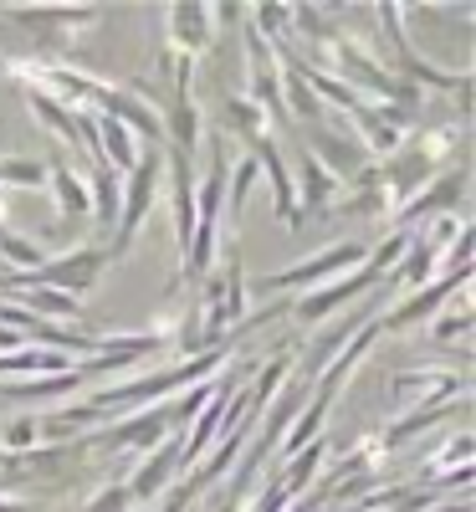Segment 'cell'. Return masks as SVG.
Returning <instances> with one entry per match:
<instances>
[{"instance_id":"1","label":"cell","mask_w":476,"mask_h":512,"mask_svg":"<svg viewBox=\"0 0 476 512\" xmlns=\"http://www.w3.org/2000/svg\"><path fill=\"white\" fill-rule=\"evenodd\" d=\"M159 175H164V159H149V154L128 169V185L118 190L123 200H118V241H113V256H123L128 246H134V236H139V226L149 216V205L159 200Z\"/></svg>"},{"instance_id":"2","label":"cell","mask_w":476,"mask_h":512,"mask_svg":"<svg viewBox=\"0 0 476 512\" xmlns=\"http://www.w3.org/2000/svg\"><path fill=\"white\" fill-rule=\"evenodd\" d=\"M103 262H108L103 246H82V251H72V256H57V262H47L36 277H26L21 287H52V292H62V297H72V303H77V297L98 282Z\"/></svg>"},{"instance_id":"3","label":"cell","mask_w":476,"mask_h":512,"mask_svg":"<svg viewBox=\"0 0 476 512\" xmlns=\"http://www.w3.org/2000/svg\"><path fill=\"white\" fill-rule=\"evenodd\" d=\"M364 256H369V251H364V241H343V246H333V251H323V256H308V262H297V267L277 272V277H272V287H277V292H297V287H318V282L338 277L343 267H359Z\"/></svg>"},{"instance_id":"4","label":"cell","mask_w":476,"mask_h":512,"mask_svg":"<svg viewBox=\"0 0 476 512\" xmlns=\"http://www.w3.org/2000/svg\"><path fill=\"white\" fill-rule=\"evenodd\" d=\"M302 149H308L318 164L328 159V175H333V180H354V175H364V159H369L349 134H333V128H323V123H313V134H308V144H302Z\"/></svg>"},{"instance_id":"5","label":"cell","mask_w":476,"mask_h":512,"mask_svg":"<svg viewBox=\"0 0 476 512\" xmlns=\"http://www.w3.org/2000/svg\"><path fill=\"white\" fill-rule=\"evenodd\" d=\"M379 282V272L364 262V272L359 277H338V282H328V287H313L308 297H302V303H297V318L302 323H323L333 308H343V303H349V297H359V292H369Z\"/></svg>"},{"instance_id":"6","label":"cell","mask_w":476,"mask_h":512,"mask_svg":"<svg viewBox=\"0 0 476 512\" xmlns=\"http://www.w3.org/2000/svg\"><path fill=\"white\" fill-rule=\"evenodd\" d=\"M169 425H175L169 405H149L144 415L113 425V436H108V441H113V446H134V451H154V446H164V441H169Z\"/></svg>"},{"instance_id":"7","label":"cell","mask_w":476,"mask_h":512,"mask_svg":"<svg viewBox=\"0 0 476 512\" xmlns=\"http://www.w3.org/2000/svg\"><path fill=\"white\" fill-rule=\"evenodd\" d=\"M246 308V297H241V267H236V256H231V272H215L210 287H205V323L210 328H226L236 323Z\"/></svg>"},{"instance_id":"8","label":"cell","mask_w":476,"mask_h":512,"mask_svg":"<svg viewBox=\"0 0 476 512\" xmlns=\"http://www.w3.org/2000/svg\"><path fill=\"white\" fill-rule=\"evenodd\" d=\"M461 282H466V272H451L446 282H436V287H425V292H415L405 308H395L379 328H410V323H420V318H436L441 308H446V297H456L461 292Z\"/></svg>"},{"instance_id":"9","label":"cell","mask_w":476,"mask_h":512,"mask_svg":"<svg viewBox=\"0 0 476 512\" xmlns=\"http://www.w3.org/2000/svg\"><path fill=\"white\" fill-rule=\"evenodd\" d=\"M180 456H185V446L175 441V436H169L164 446H154V456L139 466V472H134V482H128V497H154V492H164V482L169 477H175V466H180Z\"/></svg>"},{"instance_id":"10","label":"cell","mask_w":476,"mask_h":512,"mask_svg":"<svg viewBox=\"0 0 476 512\" xmlns=\"http://www.w3.org/2000/svg\"><path fill=\"white\" fill-rule=\"evenodd\" d=\"M466 195V169H456V175L436 180V185H425L415 205L400 210V221H425V216H451V205Z\"/></svg>"},{"instance_id":"11","label":"cell","mask_w":476,"mask_h":512,"mask_svg":"<svg viewBox=\"0 0 476 512\" xmlns=\"http://www.w3.org/2000/svg\"><path fill=\"white\" fill-rule=\"evenodd\" d=\"M169 31H175V57H195L210 47V6H175L169 11Z\"/></svg>"},{"instance_id":"12","label":"cell","mask_w":476,"mask_h":512,"mask_svg":"<svg viewBox=\"0 0 476 512\" xmlns=\"http://www.w3.org/2000/svg\"><path fill=\"white\" fill-rule=\"evenodd\" d=\"M82 384V369H67V374H47V379H6L0 395L11 400H57V395H72Z\"/></svg>"},{"instance_id":"13","label":"cell","mask_w":476,"mask_h":512,"mask_svg":"<svg viewBox=\"0 0 476 512\" xmlns=\"http://www.w3.org/2000/svg\"><path fill=\"white\" fill-rule=\"evenodd\" d=\"M226 118V134H236V139H246V144H256V139H262L267 134V113L262 108H256L251 98H226V108H221Z\"/></svg>"},{"instance_id":"14","label":"cell","mask_w":476,"mask_h":512,"mask_svg":"<svg viewBox=\"0 0 476 512\" xmlns=\"http://www.w3.org/2000/svg\"><path fill=\"white\" fill-rule=\"evenodd\" d=\"M297 175H302V205H308V210H323V200H328V190H333L338 180H333L328 169H323L308 149H302V144H297Z\"/></svg>"},{"instance_id":"15","label":"cell","mask_w":476,"mask_h":512,"mask_svg":"<svg viewBox=\"0 0 476 512\" xmlns=\"http://www.w3.org/2000/svg\"><path fill=\"white\" fill-rule=\"evenodd\" d=\"M47 180H52V190H57V205L67 210V216H82V210H93V195H88V185H82L67 164H57V169H47Z\"/></svg>"},{"instance_id":"16","label":"cell","mask_w":476,"mask_h":512,"mask_svg":"<svg viewBox=\"0 0 476 512\" xmlns=\"http://www.w3.org/2000/svg\"><path fill=\"white\" fill-rule=\"evenodd\" d=\"M16 308H26L31 318H77V303L72 297H62V292H52V287H21V303Z\"/></svg>"},{"instance_id":"17","label":"cell","mask_w":476,"mask_h":512,"mask_svg":"<svg viewBox=\"0 0 476 512\" xmlns=\"http://www.w3.org/2000/svg\"><path fill=\"white\" fill-rule=\"evenodd\" d=\"M0 256H6L11 267H21V277H31V272L47 267L41 246H36V241H26V236H11V231H0Z\"/></svg>"},{"instance_id":"18","label":"cell","mask_w":476,"mask_h":512,"mask_svg":"<svg viewBox=\"0 0 476 512\" xmlns=\"http://www.w3.org/2000/svg\"><path fill=\"white\" fill-rule=\"evenodd\" d=\"M318 461H323V441H313V451H297V456H292V466H287V472L277 477V487H282L287 497H297L302 487L313 482V472H318Z\"/></svg>"},{"instance_id":"19","label":"cell","mask_w":476,"mask_h":512,"mask_svg":"<svg viewBox=\"0 0 476 512\" xmlns=\"http://www.w3.org/2000/svg\"><path fill=\"white\" fill-rule=\"evenodd\" d=\"M88 195H93V216H98L103 226H108V221H118V200H123V195H118V180L108 175V164H98V169H93Z\"/></svg>"},{"instance_id":"20","label":"cell","mask_w":476,"mask_h":512,"mask_svg":"<svg viewBox=\"0 0 476 512\" xmlns=\"http://www.w3.org/2000/svg\"><path fill=\"white\" fill-rule=\"evenodd\" d=\"M287 98H292V113L297 118H323V103L313 98V88H308V82H302V62H287Z\"/></svg>"},{"instance_id":"21","label":"cell","mask_w":476,"mask_h":512,"mask_svg":"<svg viewBox=\"0 0 476 512\" xmlns=\"http://www.w3.org/2000/svg\"><path fill=\"white\" fill-rule=\"evenodd\" d=\"M36 441H41V431H36V420H31V415H26V420H11V425H6V436H0V446H6V451H21V456H26Z\"/></svg>"},{"instance_id":"22","label":"cell","mask_w":476,"mask_h":512,"mask_svg":"<svg viewBox=\"0 0 476 512\" xmlns=\"http://www.w3.org/2000/svg\"><path fill=\"white\" fill-rule=\"evenodd\" d=\"M251 185H256V159H241V169H236V185H231V221L241 216V205H246V195H251Z\"/></svg>"},{"instance_id":"23","label":"cell","mask_w":476,"mask_h":512,"mask_svg":"<svg viewBox=\"0 0 476 512\" xmlns=\"http://www.w3.org/2000/svg\"><path fill=\"white\" fill-rule=\"evenodd\" d=\"M471 328V308H466V297L456 303V313H446L441 323H436V344H446V338H461Z\"/></svg>"},{"instance_id":"24","label":"cell","mask_w":476,"mask_h":512,"mask_svg":"<svg viewBox=\"0 0 476 512\" xmlns=\"http://www.w3.org/2000/svg\"><path fill=\"white\" fill-rule=\"evenodd\" d=\"M128 487H108V492H98L93 502H88V512H128Z\"/></svg>"},{"instance_id":"25","label":"cell","mask_w":476,"mask_h":512,"mask_svg":"<svg viewBox=\"0 0 476 512\" xmlns=\"http://www.w3.org/2000/svg\"><path fill=\"white\" fill-rule=\"evenodd\" d=\"M466 456H471V436H456V441H451V451H446V456L436 461V472H441L446 461H466Z\"/></svg>"},{"instance_id":"26","label":"cell","mask_w":476,"mask_h":512,"mask_svg":"<svg viewBox=\"0 0 476 512\" xmlns=\"http://www.w3.org/2000/svg\"><path fill=\"white\" fill-rule=\"evenodd\" d=\"M11 349H21V338L11 328H0V354H11Z\"/></svg>"},{"instance_id":"27","label":"cell","mask_w":476,"mask_h":512,"mask_svg":"<svg viewBox=\"0 0 476 512\" xmlns=\"http://www.w3.org/2000/svg\"><path fill=\"white\" fill-rule=\"evenodd\" d=\"M0 512H31L26 502H11V497H0Z\"/></svg>"},{"instance_id":"28","label":"cell","mask_w":476,"mask_h":512,"mask_svg":"<svg viewBox=\"0 0 476 512\" xmlns=\"http://www.w3.org/2000/svg\"><path fill=\"white\" fill-rule=\"evenodd\" d=\"M292 512H313V502H297V507H292Z\"/></svg>"}]
</instances>
